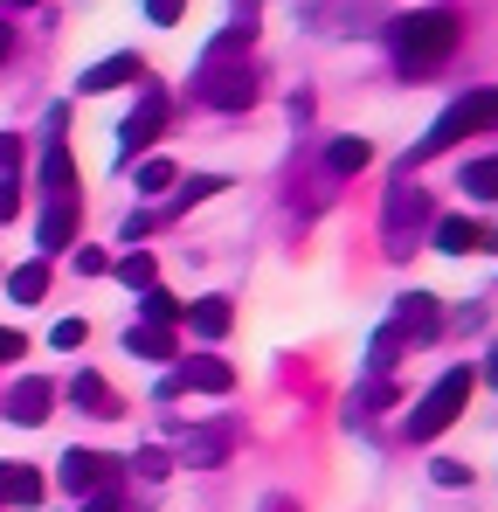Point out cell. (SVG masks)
Wrapping results in <instances>:
<instances>
[{
    "instance_id": "obj_1",
    "label": "cell",
    "mask_w": 498,
    "mask_h": 512,
    "mask_svg": "<svg viewBox=\"0 0 498 512\" xmlns=\"http://www.w3.org/2000/svg\"><path fill=\"white\" fill-rule=\"evenodd\" d=\"M457 42H464V14H450V7H422V14L395 21V63H402V77H429Z\"/></svg>"
},
{
    "instance_id": "obj_2",
    "label": "cell",
    "mask_w": 498,
    "mask_h": 512,
    "mask_svg": "<svg viewBox=\"0 0 498 512\" xmlns=\"http://www.w3.org/2000/svg\"><path fill=\"white\" fill-rule=\"evenodd\" d=\"M471 132H498V90H471V97H457V104L422 132V146H415L409 160H436V153H450V146L471 139Z\"/></svg>"
},
{
    "instance_id": "obj_3",
    "label": "cell",
    "mask_w": 498,
    "mask_h": 512,
    "mask_svg": "<svg viewBox=\"0 0 498 512\" xmlns=\"http://www.w3.org/2000/svg\"><path fill=\"white\" fill-rule=\"evenodd\" d=\"M471 388H478V374H471V367H450V374H443V381H436V388H429V395L409 409V443H436L443 429L464 416Z\"/></svg>"
},
{
    "instance_id": "obj_4",
    "label": "cell",
    "mask_w": 498,
    "mask_h": 512,
    "mask_svg": "<svg viewBox=\"0 0 498 512\" xmlns=\"http://www.w3.org/2000/svg\"><path fill=\"white\" fill-rule=\"evenodd\" d=\"M201 104H215V111H249L256 104V70L236 63V56H201Z\"/></svg>"
},
{
    "instance_id": "obj_5",
    "label": "cell",
    "mask_w": 498,
    "mask_h": 512,
    "mask_svg": "<svg viewBox=\"0 0 498 512\" xmlns=\"http://www.w3.org/2000/svg\"><path fill=\"white\" fill-rule=\"evenodd\" d=\"M429 222V187H409V167H402V180H395V194H388V208H381V236H388V256L415 250L409 236Z\"/></svg>"
},
{
    "instance_id": "obj_6",
    "label": "cell",
    "mask_w": 498,
    "mask_h": 512,
    "mask_svg": "<svg viewBox=\"0 0 498 512\" xmlns=\"http://www.w3.org/2000/svg\"><path fill=\"white\" fill-rule=\"evenodd\" d=\"M63 492L70 499H90V492H104V485H118V457H104V450H63Z\"/></svg>"
},
{
    "instance_id": "obj_7",
    "label": "cell",
    "mask_w": 498,
    "mask_h": 512,
    "mask_svg": "<svg viewBox=\"0 0 498 512\" xmlns=\"http://www.w3.org/2000/svg\"><path fill=\"white\" fill-rule=\"evenodd\" d=\"M160 132H166V97H160V90H146V97H139V111H132V118L118 125V160L146 153V146H153Z\"/></svg>"
},
{
    "instance_id": "obj_8",
    "label": "cell",
    "mask_w": 498,
    "mask_h": 512,
    "mask_svg": "<svg viewBox=\"0 0 498 512\" xmlns=\"http://www.w3.org/2000/svg\"><path fill=\"white\" fill-rule=\"evenodd\" d=\"M436 250H450V256H492L498 250V229H492V222H471V215H443V222H436Z\"/></svg>"
},
{
    "instance_id": "obj_9",
    "label": "cell",
    "mask_w": 498,
    "mask_h": 512,
    "mask_svg": "<svg viewBox=\"0 0 498 512\" xmlns=\"http://www.w3.org/2000/svg\"><path fill=\"white\" fill-rule=\"evenodd\" d=\"M49 402H56V388H49V381H35V374H28V381H21V388H14V395H7V402H0V409H7V423L35 429V423H49Z\"/></svg>"
},
{
    "instance_id": "obj_10",
    "label": "cell",
    "mask_w": 498,
    "mask_h": 512,
    "mask_svg": "<svg viewBox=\"0 0 498 512\" xmlns=\"http://www.w3.org/2000/svg\"><path fill=\"white\" fill-rule=\"evenodd\" d=\"M173 388H201V395H229L236 388V367L229 360H215V353H194L187 367H180V381Z\"/></svg>"
},
{
    "instance_id": "obj_11",
    "label": "cell",
    "mask_w": 498,
    "mask_h": 512,
    "mask_svg": "<svg viewBox=\"0 0 498 512\" xmlns=\"http://www.w3.org/2000/svg\"><path fill=\"white\" fill-rule=\"evenodd\" d=\"M42 194L49 201H70L77 194V160H70V146L49 132V153H42Z\"/></svg>"
},
{
    "instance_id": "obj_12",
    "label": "cell",
    "mask_w": 498,
    "mask_h": 512,
    "mask_svg": "<svg viewBox=\"0 0 498 512\" xmlns=\"http://www.w3.org/2000/svg\"><path fill=\"white\" fill-rule=\"evenodd\" d=\"M70 402H77L83 416H104V423H111V416H125V402L111 395V381H104V374H90V367L70 381Z\"/></svg>"
},
{
    "instance_id": "obj_13",
    "label": "cell",
    "mask_w": 498,
    "mask_h": 512,
    "mask_svg": "<svg viewBox=\"0 0 498 512\" xmlns=\"http://www.w3.org/2000/svg\"><path fill=\"white\" fill-rule=\"evenodd\" d=\"M139 77H146V63H139V56H104L97 70H83V77H77V90H83V97H97V90L139 84Z\"/></svg>"
},
{
    "instance_id": "obj_14",
    "label": "cell",
    "mask_w": 498,
    "mask_h": 512,
    "mask_svg": "<svg viewBox=\"0 0 498 512\" xmlns=\"http://www.w3.org/2000/svg\"><path fill=\"white\" fill-rule=\"evenodd\" d=\"M35 236H42V250H70V236H77V194H70V201H49Z\"/></svg>"
},
{
    "instance_id": "obj_15",
    "label": "cell",
    "mask_w": 498,
    "mask_h": 512,
    "mask_svg": "<svg viewBox=\"0 0 498 512\" xmlns=\"http://www.w3.org/2000/svg\"><path fill=\"white\" fill-rule=\"evenodd\" d=\"M229 429H194V436H180V464H222L229 457Z\"/></svg>"
},
{
    "instance_id": "obj_16",
    "label": "cell",
    "mask_w": 498,
    "mask_h": 512,
    "mask_svg": "<svg viewBox=\"0 0 498 512\" xmlns=\"http://www.w3.org/2000/svg\"><path fill=\"white\" fill-rule=\"evenodd\" d=\"M35 499H42V471L0 464V506H35Z\"/></svg>"
},
{
    "instance_id": "obj_17",
    "label": "cell",
    "mask_w": 498,
    "mask_h": 512,
    "mask_svg": "<svg viewBox=\"0 0 498 512\" xmlns=\"http://www.w3.org/2000/svg\"><path fill=\"white\" fill-rule=\"evenodd\" d=\"M187 326H194L201 340H222V333L236 326V305H229V298H201V305L187 312Z\"/></svg>"
},
{
    "instance_id": "obj_18",
    "label": "cell",
    "mask_w": 498,
    "mask_h": 512,
    "mask_svg": "<svg viewBox=\"0 0 498 512\" xmlns=\"http://www.w3.org/2000/svg\"><path fill=\"white\" fill-rule=\"evenodd\" d=\"M395 326H402L409 340H429V333H436V298H429V291H409L402 312H395Z\"/></svg>"
},
{
    "instance_id": "obj_19",
    "label": "cell",
    "mask_w": 498,
    "mask_h": 512,
    "mask_svg": "<svg viewBox=\"0 0 498 512\" xmlns=\"http://www.w3.org/2000/svg\"><path fill=\"white\" fill-rule=\"evenodd\" d=\"M125 353H139V360H173V333H166V326H132V333H125Z\"/></svg>"
},
{
    "instance_id": "obj_20",
    "label": "cell",
    "mask_w": 498,
    "mask_h": 512,
    "mask_svg": "<svg viewBox=\"0 0 498 512\" xmlns=\"http://www.w3.org/2000/svg\"><path fill=\"white\" fill-rule=\"evenodd\" d=\"M7 291H14L21 305H42V298H49V263H21V270L7 277Z\"/></svg>"
},
{
    "instance_id": "obj_21",
    "label": "cell",
    "mask_w": 498,
    "mask_h": 512,
    "mask_svg": "<svg viewBox=\"0 0 498 512\" xmlns=\"http://www.w3.org/2000/svg\"><path fill=\"white\" fill-rule=\"evenodd\" d=\"M139 312H146V326H180V319H187V305H180V298H166L160 284H153V291H139Z\"/></svg>"
},
{
    "instance_id": "obj_22",
    "label": "cell",
    "mask_w": 498,
    "mask_h": 512,
    "mask_svg": "<svg viewBox=\"0 0 498 512\" xmlns=\"http://www.w3.org/2000/svg\"><path fill=\"white\" fill-rule=\"evenodd\" d=\"M402 346H409V333H402V326H381V333H374V346H367V367H374V374H388V367L402 360Z\"/></svg>"
},
{
    "instance_id": "obj_23",
    "label": "cell",
    "mask_w": 498,
    "mask_h": 512,
    "mask_svg": "<svg viewBox=\"0 0 498 512\" xmlns=\"http://www.w3.org/2000/svg\"><path fill=\"white\" fill-rule=\"evenodd\" d=\"M471 201H498V160H471L464 167V180H457Z\"/></svg>"
},
{
    "instance_id": "obj_24",
    "label": "cell",
    "mask_w": 498,
    "mask_h": 512,
    "mask_svg": "<svg viewBox=\"0 0 498 512\" xmlns=\"http://www.w3.org/2000/svg\"><path fill=\"white\" fill-rule=\"evenodd\" d=\"M367 160H374V146H367V139H332V153H326L332 173H360Z\"/></svg>"
},
{
    "instance_id": "obj_25",
    "label": "cell",
    "mask_w": 498,
    "mask_h": 512,
    "mask_svg": "<svg viewBox=\"0 0 498 512\" xmlns=\"http://www.w3.org/2000/svg\"><path fill=\"white\" fill-rule=\"evenodd\" d=\"M118 277H125L132 291H153V284H160V263H153L146 250H125V263H118Z\"/></svg>"
},
{
    "instance_id": "obj_26",
    "label": "cell",
    "mask_w": 498,
    "mask_h": 512,
    "mask_svg": "<svg viewBox=\"0 0 498 512\" xmlns=\"http://www.w3.org/2000/svg\"><path fill=\"white\" fill-rule=\"evenodd\" d=\"M166 187H173V167L166 160H146L139 167V194H166Z\"/></svg>"
},
{
    "instance_id": "obj_27",
    "label": "cell",
    "mask_w": 498,
    "mask_h": 512,
    "mask_svg": "<svg viewBox=\"0 0 498 512\" xmlns=\"http://www.w3.org/2000/svg\"><path fill=\"white\" fill-rule=\"evenodd\" d=\"M222 187H229L222 173H194V180L180 187V201H208V194H222Z\"/></svg>"
},
{
    "instance_id": "obj_28",
    "label": "cell",
    "mask_w": 498,
    "mask_h": 512,
    "mask_svg": "<svg viewBox=\"0 0 498 512\" xmlns=\"http://www.w3.org/2000/svg\"><path fill=\"white\" fill-rule=\"evenodd\" d=\"M388 402H395V395H388V381H367V388L353 395V409H360V416H374V409H388Z\"/></svg>"
},
{
    "instance_id": "obj_29",
    "label": "cell",
    "mask_w": 498,
    "mask_h": 512,
    "mask_svg": "<svg viewBox=\"0 0 498 512\" xmlns=\"http://www.w3.org/2000/svg\"><path fill=\"white\" fill-rule=\"evenodd\" d=\"M83 340H90V326H83V319H63V326L49 333V346H63V353H77Z\"/></svg>"
},
{
    "instance_id": "obj_30",
    "label": "cell",
    "mask_w": 498,
    "mask_h": 512,
    "mask_svg": "<svg viewBox=\"0 0 498 512\" xmlns=\"http://www.w3.org/2000/svg\"><path fill=\"white\" fill-rule=\"evenodd\" d=\"M436 485H471V464H457V457H436Z\"/></svg>"
},
{
    "instance_id": "obj_31",
    "label": "cell",
    "mask_w": 498,
    "mask_h": 512,
    "mask_svg": "<svg viewBox=\"0 0 498 512\" xmlns=\"http://www.w3.org/2000/svg\"><path fill=\"white\" fill-rule=\"evenodd\" d=\"M180 7H187V0H146V21H160V28H173V21H180Z\"/></svg>"
},
{
    "instance_id": "obj_32",
    "label": "cell",
    "mask_w": 498,
    "mask_h": 512,
    "mask_svg": "<svg viewBox=\"0 0 498 512\" xmlns=\"http://www.w3.org/2000/svg\"><path fill=\"white\" fill-rule=\"evenodd\" d=\"M21 215V180H0V222Z\"/></svg>"
},
{
    "instance_id": "obj_33",
    "label": "cell",
    "mask_w": 498,
    "mask_h": 512,
    "mask_svg": "<svg viewBox=\"0 0 498 512\" xmlns=\"http://www.w3.org/2000/svg\"><path fill=\"white\" fill-rule=\"evenodd\" d=\"M146 229H153V215H125V229H118V243H125V250H132V243H139V236H146Z\"/></svg>"
},
{
    "instance_id": "obj_34",
    "label": "cell",
    "mask_w": 498,
    "mask_h": 512,
    "mask_svg": "<svg viewBox=\"0 0 498 512\" xmlns=\"http://www.w3.org/2000/svg\"><path fill=\"white\" fill-rule=\"evenodd\" d=\"M83 512H125V506H118V485H104V492H90V506H83Z\"/></svg>"
},
{
    "instance_id": "obj_35",
    "label": "cell",
    "mask_w": 498,
    "mask_h": 512,
    "mask_svg": "<svg viewBox=\"0 0 498 512\" xmlns=\"http://www.w3.org/2000/svg\"><path fill=\"white\" fill-rule=\"evenodd\" d=\"M139 471L146 478H166V450H139Z\"/></svg>"
},
{
    "instance_id": "obj_36",
    "label": "cell",
    "mask_w": 498,
    "mask_h": 512,
    "mask_svg": "<svg viewBox=\"0 0 498 512\" xmlns=\"http://www.w3.org/2000/svg\"><path fill=\"white\" fill-rule=\"evenodd\" d=\"M21 353H28V340H21V333H7V326H0V360H21Z\"/></svg>"
},
{
    "instance_id": "obj_37",
    "label": "cell",
    "mask_w": 498,
    "mask_h": 512,
    "mask_svg": "<svg viewBox=\"0 0 498 512\" xmlns=\"http://www.w3.org/2000/svg\"><path fill=\"white\" fill-rule=\"evenodd\" d=\"M0 167H21V139L14 132H0Z\"/></svg>"
},
{
    "instance_id": "obj_38",
    "label": "cell",
    "mask_w": 498,
    "mask_h": 512,
    "mask_svg": "<svg viewBox=\"0 0 498 512\" xmlns=\"http://www.w3.org/2000/svg\"><path fill=\"white\" fill-rule=\"evenodd\" d=\"M263 512H298V506H291L284 492H270V499H263Z\"/></svg>"
},
{
    "instance_id": "obj_39",
    "label": "cell",
    "mask_w": 498,
    "mask_h": 512,
    "mask_svg": "<svg viewBox=\"0 0 498 512\" xmlns=\"http://www.w3.org/2000/svg\"><path fill=\"white\" fill-rule=\"evenodd\" d=\"M7 49H14V21H0V63H7Z\"/></svg>"
},
{
    "instance_id": "obj_40",
    "label": "cell",
    "mask_w": 498,
    "mask_h": 512,
    "mask_svg": "<svg viewBox=\"0 0 498 512\" xmlns=\"http://www.w3.org/2000/svg\"><path fill=\"white\" fill-rule=\"evenodd\" d=\"M485 381H492V388H498V346H492V360H485Z\"/></svg>"
},
{
    "instance_id": "obj_41",
    "label": "cell",
    "mask_w": 498,
    "mask_h": 512,
    "mask_svg": "<svg viewBox=\"0 0 498 512\" xmlns=\"http://www.w3.org/2000/svg\"><path fill=\"white\" fill-rule=\"evenodd\" d=\"M7 7H35V0H7Z\"/></svg>"
}]
</instances>
